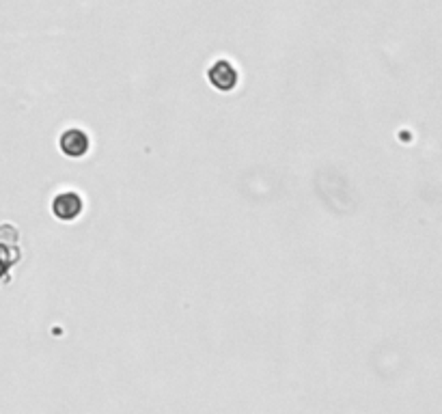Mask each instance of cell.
Returning a JSON list of instances; mask_svg holds the SVG:
<instances>
[{
    "label": "cell",
    "instance_id": "1",
    "mask_svg": "<svg viewBox=\"0 0 442 414\" xmlns=\"http://www.w3.org/2000/svg\"><path fill=\"white\" fill-rule=\"evenodd\" d=\"M20 233L11 223H3L0 225V287L9 283L11 268L20 264Z\"/></svg>",
    "mask_w": 442,
    "mask_h": 414
},
{
    "label": "cell",
    "instance_id": "2",
    "mask_svg": "<svg viewBox=\"0 0 442 414\" xmlns=\"http://www.w3.org/2000/svg\"><path fill=\"white\" fill-rule=\"evenodd\" d=\"M52 216L61 223H74L82 216L84 212V198L76 190H63L59 194H54L50 203Z\"/></svg>",
    "mask_w": 442,
    "mask_h": 414
},
{
    "label": "cell",
    "instance_id": "3",
    "mask_svg": "<svg viewBox=\"0 0 442 414\" xmlns=\"http://www.w3.org/2000/svg\"><path fill=\"white\" fill-rule=\"evenodd\" d=\"M207 82L220 93H231L240 82V72L229 59H218L207 69Z\"/></svg>",
    "mask_w": 442,
    "mask_h": 414
},
{
    "label": "cell",
    "instance_id": "4",
    "mask_svg": "<svg viewBox=\"0 0 442 414\" xmlns=\"http://www.w3.org/2000/svg\"><path fill=\"white\" fill-rule=\"evenodd\" d=\"M59 149L70 160L87 158L91 151V136L82 128H67L59 136Z\"/></svg>",
    "mask_w": 442,
    "mask_h": 414
}]
</instances>
